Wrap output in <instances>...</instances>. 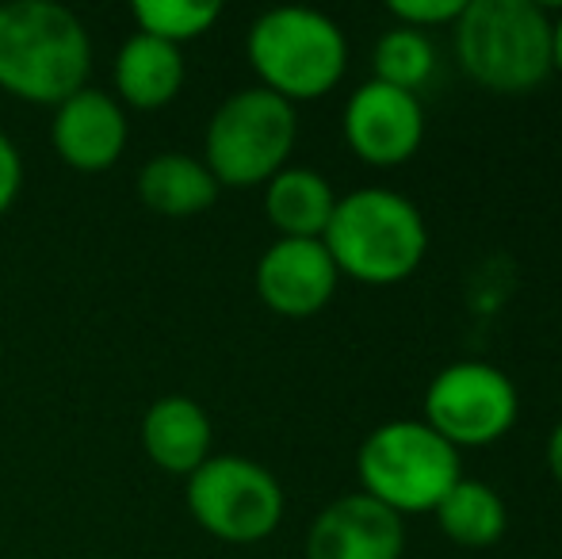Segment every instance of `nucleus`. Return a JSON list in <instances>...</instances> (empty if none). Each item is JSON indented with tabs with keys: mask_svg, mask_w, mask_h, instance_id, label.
Returning <instances> with one entry per match:
<instances>
[{
	"mask_svg": "<svg viewBox=\"0 0 562 559\" xmlns=\"http://www.w3.org/2000/svg\"><path fill=\"white\" fill-rule=\"evenodd\" d=\"M92 43L85 23L54 0L0 4V89L23 104L58 108L85 89Z\"/></svg>",
	"mask_w": 562,
	"mask_h": 559,
	"instance_id": "nucleus-1",
	"label": "nucleus"
},
{
	"mask_svg": "<svg viewBox=\"0 0 562 559\" xmlns=\"http://www.w3.org/2000/svg\"><path fill=\"white\" fill-rule=\"evenodd\" d=\"M337 272L368 288L409 280L429 254V226L409 195L391 188H356L337 195L326 234Z\"/></svg>",
	"mask_w": 562,
	"mask_h": 559,
	"instance_id": "nucleus-2",
	"label": "nucleus"
},
{
	"mask_svg": "<svg viewBox=\"0 0 562 559\" xmlns=\"http://www.w3.org/2000/svg\"><path fill=\"white\" fill-rule=\"evenodd\" d=\"M451 43L459 69L497 97H525L555 74L551 15L532 0H467Z\"/></svg>",
	"mask_w": 562,
	"mask_h": 559,
	"instance_id": "nucleus-3",
	"label": "nucleus"
},
{
	"mask_svg": "<svg viewBox=\"0 0 562 559\" xmlns=\"http://www.w3.org/2000/svg\"><path fill=\"white\" fill-rule=\"evenodd\" d=\"M260 89L288 104L322 100L334 92L348 69V38L334 15L318 8H268L245 38Z\"/></svg>",
	"mask_w": 562,
	"mask_h": 559,
	"instance_id": "nucleus-4",
	"label": "nucleus"
},
{
	"mask_svg": "<svg viewBox=\"0 0 562 559\" xmlns=\"http://www.w3.org/2000/svg\"><path fill=\"white\" fill-rule=\"evenodd\" d=\"M356 476L360 491L391 514H432L463 479V460L422 418H391L360 440Z\"/></svg>",
	"mask_w": 562,
	"mask_h": 559,
	"instance_id": "nucleus-5",
	"label": "nucleus"
},
{
	"mask_svg": "<svg viewBox=\"0 0 562 559\" xmlns=\"http://www.w3.org/2000/svg\"><path fill=\"white\" fill-rule=\"evenodd\" d=\"M295 138V104L252 85V89L229 92L207 120L203 165L218 180V188H257L288 169Z\"/></svg>",
	"mask_w": 562,
	"mask_h": 559,
	"instance_id": "nucleus-6",
	"label": "nucleus"
},
{
	"mask_svg": "<svg viewBox=\"0 0 562 559\" xmlns=\"http://www.w3.org/2000/svg\"><path fill=\"white\" fill-rule=\"evenodd\" d=\"M188 510L195 525L226 545H257L283 522V487L249 456H211L188 476Z\"/></svg>",
	"mask_w": 562,
	"mask_h": 559,
	"instance_id": "nucleus-7",
	"label": "nucleus"
},
{
	"mask_svg": "<svg viewBox=\"0 0 562 559\" xmlns=\"http://www.w3.org/2000/svg\"><path fill=\"white\" fill-rule=\"evenodd\" d=\"M520 418V391L490 360H456L425 388L422 422L451 448H486L509 437Z\"/></svg>",
	"mask_w": 562,
	"mask_h": 559,
	"instance_id": "nucleus-8",
	"label": "nucleus"
},
{
	"mask_svg": "<svg viewBox=\"0 0 562 559\" xmlns=\"http://www.w3.org/2000/svg\"><path fill=\"white\" fill-rule=\"evenodd\" d=\"M340 135L363 165L398 169L425 142V104L414 92L368 77L345 100Z\"/></svg>",
	"mask_w": 562,
	"mask_h": 559,
	"instance_id": "nucleus-9",
	"label": "nucleus"
},
{
	"mask_svg": "<svg viewBox=\"0 0 562 559\" xmlns=\"http://www.w3.org/2000/svg\"><path fill=\"white\" fill-rule=\"evenodd\" d=\"M340 272L322 238H276L257 261V295L280 318H314L337 295Z\"/></svg>",
	"mask_w": 562,
	"mask_h": 559,
	"instance_id": "nucleus-10",
	"label": "nucleus"
},
{
	"mask_svg": "<svg viewBox=\"0 0 562 559\" xmlns=\"http://www.w3.org/2000/svg\"><path fill=\"white\" fill-rule=\"evenodd\" d=\"M406 525L363 491L329 502L306 533V559H402Z\"/></svg>",
	"mask_w": 562,
	"mask_h": 559,
	"instance_id": "nucleus-11",
	"label": "nucleus"
},
{
	"mask_svg": "<svg viewBox=\"0 0 562 559\" xmlns=\"http://www.w3.org/2000/svg\"><path fill=\"white\" fill-rule=\"evenodd\" d=\"M131 123H126L123 104L112 92H100L85 85L69 100L54 108L50 142L54 154L77 172H104L123 157Z\"/></svg>",
	"mask_w": 562,
	"mask_h": 559,
	"instance_id": "nucleus-12",
	"label": "nucleus"
},
{
	"mask_svg": "<svg viewBox=\"0 0 562 559\" xmlns=\"http://www.w3.org/2000/svg\"><path fill=\"white\" fill-rule=\"evenodd\" d=\"M211 418L195 399L165 395L142 418V448L169 476H192L211 460Z\"/></svg>",
	"mask_w": 562,
	"mask_h": 559,
	"instance_id": "nucleus-13",
	"label": "nucleus"
},
{
	"mask_svg": "<svg viewBox=\"0 0 562 559\" xmlns=\"http://www.w3.org/2000/svg\"><path fill=\"white\" fill-rule=\"evenodd\" d=\"M184 54L180 46H169L161 38L149 35H131L115 54L112 81H115V100L138 112H157V108L172 104L184 89Z\"/></svg>",
	"mask_w": 562,
	"mask_h": 559,
	"instance_id": "nucleus-14",
	"label": "nucleus"
},
{
	"mask_svg": "<svg viewBox=\"0 0 562 559\" xmlns=\"http://www.w3.org/2000/svg\"><path fill=\"white\" fill-rule=\"evenodd\" d=\"M334 208L337 192L329 177L306 165H288L265 185V215L280 238H322Z\"/></svg>",
	"mask_w": 562,
	"mask_h": 559,
	"instance_id": "nucleus-15",
	"label": "nucleus"
},
{
	"mask_svg": "<svg viewBox=\"0 0 562 559\" xmlns=\"http://www.w3.org/2000/svg\"><path fill=\"white\" fill-rule=\"evenodd\" d=\"M138 195L154 215L192 219L203 215L218 200V180L200 157L188 154H157L142 165Z\"/></svg>",
	"mask_w": 562,
	"mask_h": 559,
	"instance_id": "nucleus-16",
	"label": "nucleus"
},
{
	"mask_svg": "<svg viewBox=\"0 0 562 559\" xmlns=\"http://www.w3.org/2000/svg\"><path fill=\"white\" fill-rule=\"evenodd\" d=\"M437 529L445 533L451 545L459 548H494L509 529V506H505L502 491L486 479H459L445 494L437 510Z\"/></svg>",
	"mask_w": 562,
	"mask_h": 559,
	"instance_id": "nucleus-17",
	"label": "nucleus"
},
{
	"mask_svg": "<svg viewBox=\"0 0 562 559\" xmlns=\"http://www.w3.org/2000/svg\"><path fill=\"white\" fill-rule=\"evenodd\" d=\"M371 77L417 97L437 77V46H432V35L394 23L391 31L379 35L375 51H371Z\"/></svg>",
	"mask_w": 562,
	"mask_h": 559,
	"instance_id": "nucleus-18",
	"label": "nucleus"
},
{
	"mask_svg": "<svg viewBox=\"0 0 562 559\" xmlns=\"http://www.w3.org/2000/svg\"><path fill=\"white\" fill-rule=\"evenodd\" d=\"M223 15L218 0H138L134 4V23L138 35L161 38L169 46L192 43V38L207 35Z\"/></svg>",
	"mask_w": 562,
	"mask_h": 559,
	"instance_id": "nucleus-19",
	"label": "nucleus"
},
{
	"mask_svg": "<svg viewBox=\"0 0 562 559\" xmlns=\"http://www.w3.org/2000/svg\"><path fill=\"white\" fill-rule=\"evenodd\" d=\"M467 0H391L386 4V15L402 27H414L429 35L432 27H445V23H456L459 12H463Z\"/></svg>",
	"mask_w": 562,
	"mask_h": 559,
	"instance_id": "nucleus-20",
	"label": "nucleus"
},
{
	"mask_svg": "<svg viewBox=\"0 0 562 559\" xmlns=\"http://www.w3.org/2000/svg\"><path fill=\"white\" fill-rule=\"evenodd\" d=\"M20 185H23V161H20V149L15 142L0 131V215L15 203L20 195Z\"/></svg>",
	"mask_w": 562,
	"mask_h": 559,
	"instance_id": "nucleus-21",
	"label": "nucleus"
},
{
	"mask_svg": "<svg viewBox=\"0 0 562 559\" xmlns=\"http://www.w3.org/2000/svg\"><path fill=\"white\" fill-rule=\"evenodd\" d=\"M543 456H548V471H551V479L562 487V418L551 425V433H548V448H543Z\"/></svg>",
	"mask_w": 562,
	"mask_h": 559,
	"instance_id": "nucleus-22",
	"label": "nucleus"
},
{
	"mask_svg": "<svg viewBox=\"0 0 562 559\" xmlns=\"http://www.w3.org/2000/svg\"><path fill=\"white\" fill-rule=\"evenodd\" d=\"M551 66H555V74H562V15L551 20Z\"/></svg>",
	"mask_w": 562,
	"mask_h": 559,
	"instance_id": "nucleus-23",
	"label": "nucleus"
}]
</instances>
